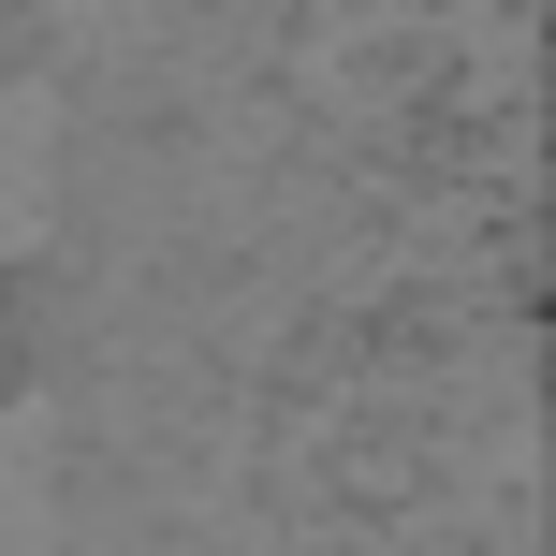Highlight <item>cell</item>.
I'll return each instance as SVG.
<instances>
[{"label":"cell","mask_w":556,"mask_h":556,"mask_svg":"<svg viewBox=\"0 0 556 556\" xmlns=\"http://www.w3.org/2000/svg\"><path fill=\"white\" fill-rule=\"evenodd\" d=\"M74 205V132H59L45 88H0V264H29Z\"/></svg>","instance_id":"6da1fadb"},{"label":"cell","mask_w":556,"mask_h":556,"mask_svg":"<svg viewBox=\"0 0 556 556\" xmlns=\"http://www.w3.org/2000/svg\"><path fill=\"white\" fill-rule=\"evenodd\" d=\"M74 528V469H59V425L29 395H0V556H59Z\"/></svg>","instance_id":"7a4b0ae2"}]
</instances>
